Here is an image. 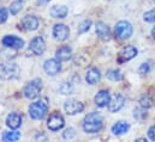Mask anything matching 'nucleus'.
<instances>
[{"label":"nucleus","instance_id":"7ed1b4c3","mask_svg":"<svg viewBox=\"0 0 155 142\" xmlns=\"http://www.w3.org/2000/svg\"><path fill=\"white\" fill-rule=\"evenodd\" d=\"M42 90V81L41 79H34L30 82H28V85L24 87V96L28 99H35L40 96V92Z\"/></svg>","mask_w":155,"mask_h":142},{"label":"nucleus","instance_id":"7c9ffc66","mask_svg":"<svg viewBox=\"0 0 155 142\" xmlns=\"http://www.w3.org/2000/svg\"><path fill=\"white\" fill-rule=\"evenodd\" d=\"M90 20H84L82 24H81V26H79V34H82V32H85L87 30H89V28H90Z\"/></svg>","mask_w":155,"mask_h":142},{"label":"nucleus","instance_id":"b1692460","mask_svg":"<svg viewBox=\"0 0 155 142\" xmlns=\"http://www.w3.org/2000/svg\"><path fill=\"white\" fill-rule=\"evenodd\" d=\"M106 75L112 81H119V80H121V73H120L119 69H108Z\"/></svg>","mask_w":155,"mask_h":142},{"label":"nucleus","instance_id":"72a5a7b5","mask_svg":"<svg viewBox=\"0 0 155 142\" xmlns=\"http://www.w3.org/2000/svg\"><path fill=\"white\" fill-rule=\"evenodd\" d=\"M48 1H51V0H39V4H46Z\"/></svg>","mask_w":155,"mask_h":142},{"label":"nucleus","instance_id":"5701e85b","mask_svg":"<svg viewBox=\"0 0 155 142\" xmlns=\"http://www.w3.org/2000/svg\"><path fill=\"white\" fill-rule=\"evenodd\" d=\"M23 4H24V0H16V1H13L10 5V12H11V14H17L22 10Z\"/></svg>","mask_w":155,"mask_h":142},{"label":"nucleus","instance_id":"39448f33","mask_svg":"<svg viewBox=\"0 0 155 142\" xmlns=\"http://www.w3.org/2000/svg\"><path fill=\"white\" fill-rule=\"evenodd\" d=\"M19 74V68L13 63H0V79L12 80Z\"/></svg>","mask_w":155,"mask_h":142},{"label":"nucleus","instance_id":"1a4fd4ad","mask_svg":"<svg viewBox=\"0 0 155 142\" xmlns=\"http://www.w3.org/2000/svg\"><path fill=\"white\" fill-rule=\"evenodd\" d=\"M2 44L11 49H21L24 45V41L17 36H5L2 38Z\"/></svg>","mask_w":155,"mask_h":142},{"label":"nucleus","instance_id":"9d476101","mask_svg":"<svg viewBox=\"0 0 155 142\" xmlns=\"http://www.w3.org/2000/svg\"><path fill=\"white\" fill-rule=\"evenodd\" d=\"M124 104H125V98H124V96L117 93L113 97H111V99H110L108 110H110L111 112H118L121 107L124 106Z\"/></svg>","mask_w":155,"mask_h":142},{"label":"nucleus","instance_id":"4be33fe9","mask_svg":"<svg viewBox=\"0 0 155 142\" xmlns=\"http://www.w3.org/2000/svg\"><path fill=\"white\" fill-rule=\"evenodd\" d=\"M21 139V133L16 131V129H13V131H5L2 134V140L6 142H15L18 141Z\"/></svg>","mask_w":155,"mask_h":142},{"label":"nucleus","instance_id":"412c9836","mask_svg":"<svg viewBox=\"0 0 155 142\" xmlns=\"http://www.w3.org/2000/svg\"><path fill=\"white\" fill-rule=\"evenodd\" d=\"M129 129H130L129 123H126V122H124V121H119V122H117V123L113 124V127H112V133H113L114 135H123V134L127 133Z\"/></svg>","mask_w":155,"mask_h":142},{"label":"nucleus","instance_id":"423d86ee","mask_svg":"<svg viewBox=\"0 0 155 142\" xmlns=\"http://www.w3.org/2000/svg\"><path fill=\"white\" fill-rule=\"evenodd\" d=\"M64 124H65L64 117H63L59 112H53V113L49 116L48 121H47V127H48V129L52 130V131H57V130L61 129V128L64 127Z\"/></svg>","mask_w":155,"mask_h":142},{"label":"nucleus","instance_id":"f8f14e48","mask_svg":"<svg viewBox=\"0 0 155 142\" xmlns=\"http://www.w3.org/2000/svg\"><path fill=\"white\" fill-rule=\"evenodd\" d=\"M70 35V30L65 24H57L53 28V36L58 41H65Z\"/></svg>","mask_w":155,"mask_h":142},{"label":"nucleus","instance_id":"f3484780","mask_svg":"<svg viewBox=\"0 0 155 142\" xmlns=\"http://www.w3.org/2000/svg\"><path fill=\"white\" fill-rule=\"evenodd\" d=\"M85 80L88 84L90 85H95L97 84L100 80H101V72L99 71L97 68L93 67V68H89L87 71V74H85Z\"/></svg>","mask_w":155,"mask_h":142},{"label":"nucleus","instance_id":"4468645a","mask_svg":"<svg viewBox=\"0 0 155 142\" xmlns=\"http://www.w3.org/2000/svg\"><path fill=\"white\" fill-rule=\"evenodd\" d=\"M111 99V93L107 90H101L97 92V94L95 96V104L99 107H105L108 105Z\"/></svg>","mask_w":155,"mask_h":142},{"label":"nucleus","instance_id":"473e14b6","mask_svg":"<svg viewBox=\"0 0 155 142\" xmlns=\"http://www.w3.org/2000/svg\"><path fill=\"white\" fill-rule=\"evenodd\" d=\"M148 136H149V139H150L152 141H155V124L149 128V130H148Z\"/></svg>","mask_w":155,"mask_h":142},{"label":"nucleus","instance_id":"20e7f679","mask_svg":"<svg viewBox=\"0 0 155 142\" xmlns=\"http://www.w3.org/2000/svg\"><path fill=\"white\" fill-rule=\"evenodd\" d=\"M114 32H116V36L119 39H129L132 36L134 29H132V25L129 22L120 20L114 26Z\"/></svg>","mask_w":155,"mask_h":142},{"label":"nucleus","instance_id":"c85d7f7f","mask_svg":"<svg viewBox=\"0 0 155 142\" xmlns=\"http://www.w3.org/2000/svg\"><path fill=\"white\" fill-rule=\"evenodd\" d=\"M7 18H8V12H7V10L6 8H0V24H2V23H5L6 20H7Z\"/></svg>","mask_w":155,"mask_h":142},{"label":"nucleus","instance_id":"c9c22d12","mask_svg":"<svg viewBox=\"0 0 155 142\" xmlns=\"http://www.w3.org/2000/svg\"><path fill=\"white\" fill-rule=\"evenodd\" d=\"M153 1H154V2H155V0H153Z\"/></svg>","mask_w":155,"mask_h":142},{"label":"nucleus","instance_id":"cd10ccee","mask_svg":"<svg viewBox=\"0 0 155 142\" xmlns=\"http://www.w3.org/2000/svg\"><path fill=\"white\" fill-rule=\"evenodd\" d=\"M143 19L146 22H148V23H155V8L148 11V12H146L143 14Z\"/></svg>","mask_w":155,"mask_h":142},{"label":"nucleus","instance_id":"aec40b11","mask_svg":"<svg viewBox=\"0 0 155 142\" xmlns=\"http://www.w3.org/2000/svg\"><path fill=\"white\" fill-rule=\"evenodd\" d=\"M55 56L59 61H69L72 56V50L70 47H61L55 51Z\"/></svg>","mask_w":155,"mask_h":142},{"label":"nucleus","instance_id":"393cba45","mask_svg":"<svg viewBox=\"0 0 155 142\" xmlns=\"http://www.w3.org/2000/svg\"><path fill=\"white\" fill-rule=\"evenodd\" d=\"M134 116H135V118H137V119H140V121L144 119V118L147 117V109H144V107H142V106L135 109Z\"/></svg>","mask_w":155,"mask_h":142},{"label":"nucleus","instance_id":"f03ea898","mask_svg":"<svg viewBox=\"0 0 155 142\" xmlns=\"http://www.w3.org/2000/svg\"><path fill=\"white\" fill-rule=\"evenodd\" d=\"M48 111V105L46 100H39L33 103L29 107V115L33 119H42Z\"/></svg>","mask_w":155,"mask_h":142},{"label":"nucleus","instance_id":"2eb2a0df","mask_svg":"<svg viewBox=\"0 0 155 142\" xmlns=\"http://www.w3.org/2000/svg\"><path fill=\"white\" fill-rule=\"evenodd\" d=\"M30 50H31L35 55H41V54H43V51L46 50L45 39H43L42 37H35V38L30 42Z\"/></svg>","mask_w":155,"mask_h":142},{"label":"nucleus","instance_id":"f257e3e1","mask_svg":"<svg viewBox=\"0 0 155 142\" xmlns=\"http://www.w3.org/2000/svg\"><path fill=\"white\" fill-rule=\"evenodd\" d=\"M104 127V117L99 112H91L83 119V129L85 133L95 134L99 133Z\"/></svg>","mask_w":155,"mask_h":142},{"label":"nucleus","instance_id":"6e6552de","mask_svg":"<svg viewBox=\"0 0 155 142\" xmlns=\"http://www.w3.org/2000/svg\"><path fill=\"white\" fill-rule=\"evenodd\" d=\"M43 69H45V72H46L48 75L54 76V75H57V74L60 72V69H61L60 61H59L58 59H49V60H47V61L45 62Z\"/></svg>","mask_w":155,"mask_h":142},{"label":"nucleus","instance_id":"2f4dec72","mask_svg":"<svg viewBox=\"0 0 155 142\" xmlns=\"http://www.w3.org/2000/svg\"><path fill=\"white\" fill-rule=\"evenodd\" d=\"M149 71H150V66H149V63H142V65H141V67H140V73H141V74L148 73Z\"/></svg>","mask_w":155,"mask_h":142},{"label":"nucleus","instance_id":"a211bd4d","mask_svg":"<svg viewBox=\"0 0 155 142\" xmlns=\"http://www.w3.org/2000/svg\"><path fill=\"white\" fill-rule=\"evenodd\" d=\"M6 124L8 128L11 129H18L22 124V116L17 112H12L7 116V119H6Z\"/></svg>","mask_w":155,"mask_h":142},{"label":"nucleus","instance_id":"ddd939ff","mask_svg":"<svg viewBox=\"0 0 155 142\" xmlns=\"http://www.w3.org/2000/svg\"><path fill=\"white\" fill-rule=\"evenodd\" d=\"M22 26L27 31H35L39 28V19L34 16H25L22 19Z\"/></svg>","mask_w":155,"mask_h":142},{"label":"nucleus","instance_id":"0eeeda50","mask_svg":"<svg viewBox=\"0 0 155 142\" xmlns=\"http://www.w3.org/2000/svg\"><path fill=\"white\" fill-rule=\"evenodd\" d=\"M136 55H137V49H136L134 45H126V47H124V48L120 50V53H119V55H118V61H119L120 63H123V62L130 61V60L134 59Z\"/></svg>","mask_w":155,"mask_h":142},{"label":"nucleus","instance_id":"a878e982","mask_svg":"<svg viewBox=\"0 0 155 142\" xmlns=\"http://www.w3.org/2000/svg\"><path fill=\"white\" fill-rule=\"evenodd\" d=\"M140 105L144 109H149V107L153 106V99L148 96H144L140 99Z\"/></svg>","mask_w":155,"mask_h":142},{"label":"nucleus","instance_id":"dca6fc26","mask_svg":"<svg viewBox=\"0 0 155 142\" xmlns=\"http://www.w3.org/2000/svg\"><path fill=\"white\" fill-rule=\"evenodd\" d=\"M96 34L99 36L100 39L102 41H108L111 38V31L110 28L106 23L104 22H97L96 23Z\"/></svg>","mask_w":155,"mask_h":142},{"label":"nucleus","instance_id":"f704fd0d","mask_svg":"<svg viewBox=\"0 0 155 142\" xmlns=\"http://www.w3.org/2000/svg\"><path fill=\"white\" fill-rule=\"evenodd\" d=\"M152 35H153V37L155 38V26L153 28V29H152Z\"/></svg>","mask_w":155,"mask_h":142},{"label":"nucleus","instance_id":"6ab92c4d","mask_svg":"<svg viewBox=\"0 0 155 142\" xmlns=\"http://www.w3.org/2000/svg\"><path fill=\"white\" fill-rule=\"evenodd\" d=\"M68 12H69V10L64 5H54L51 8V16L53 18H65Z\"/></svg>","mask_w":155,"mask_h":142},{"label":"nucleus","instance_id":"c756f323","mask_svg":"<svg viewBox=\"0 0 155 142\" xmlns=\"http://www.w3.org/2000/svg\"><path fill=\"white\" fill-rule=\"evenodd\" d=\"M75 135H76L75 129H74V128H69V129H66V130L64 131V135H63V136H64V139H69V140H70V139H72Z\"/></svg>","mask_w":155,"mask_h":142},{"label":"nucleus","instance_id":"bb28decb","mask_svg":"<svg viewBox=\"0 0 155 142\" xmlns=\"http://www.w3.org/2000/svg\"><path fill=\"white\" fill-rule=\"evenodd\" d=\"M59 90H60L61 94H71V92L74 91V88H72V86H71L70 82H64V84L60 86Z\"/></svg>","mask_w":155,"mask_h":142},{"label":"nucleus","instance_id":"9b49d317","mask_svg":"<svg viewBox=\"0 0 155 142\" xmlns=\"http://www.w3.org/2000/svg\"><path fill=\"white\" fill-rule=\"evenodd\" d=\"M65 111L68 112V115H76V113H79L83 111L84 109V105L78 102V100H75V99H69L66 103H65Z\"/></svg>","mask_w":155,"mask_h":142}]
</instances>
